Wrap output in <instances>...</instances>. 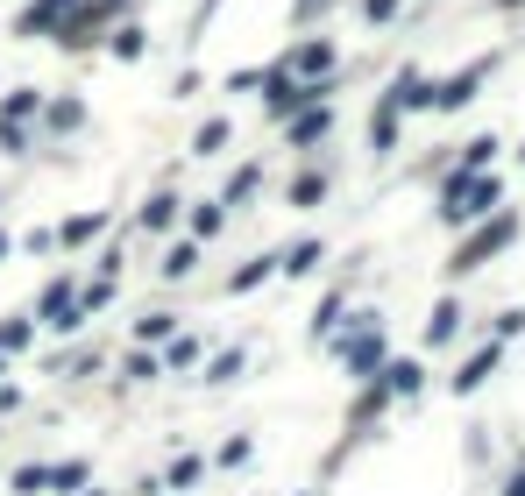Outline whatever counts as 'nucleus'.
Masks as SVG:
<instances>
[{
  "label": "nucleus",
  "mask_w": 525,
  "mask_h": 496,
  "mask_svg": "<svg viewBox=\"0 0 525 496\" xmlns=\"http://www.w3.org/2000/svg\"><path fill=\"white\" fill-rule=\"evenodd\" d=\"M490 362H497V348H483V355H476V362H469V369H462V376H455V390H476V383H483V376H490Z\"/></svg>",
  "instance_id": "3"
},
{
  "label": "nucleus",
  "mask_w": 525,
  "mask_h": 496,
  "mask_svg": "<svg viewBox=\"0 0 525 496\" xmlns=\"http://www.w3.org/2000/svg\"><path fill=\"white\" fill-rule=\"evenodd\" d=\"M306 100V86H298V78H270V107H298Z\"/></svg>",
  "instance_id": "4"
},
{
  "label": "nucleus",
  "mask_w": 525,
  "mask_h": 496,
  "mask_svg": "<svg viewBox=\"0 0 525 496\" xmlns=\"http://www.w3.org/2000/svg\"><path fill=\"white\" fill-rule=\"evenodd\" d=\"M284 263H291V270H313V263H320V241H298V248H291Z\"/></svg>",
  "instance_id": "5"
},
{
  "label": "nucleus",
  "mask_w": 525,
  "mask_h": 496,
  "mask_svg": "<svg viewBox=\"0 0 525 496\" xmlns=\"http://www.w3.org/2000/svg\"><path fill=\"white\" fill-rule=\"evenodd\" d=\"M497 241H511V220H497V227H483V234H476V241L462 248V256H455V270H476V263L490 256V248H497Z\"/></svg>",
  "instance_id": "1"
},
{
  "label": "nucleus",
  "mask_w": 525,
  "mask_h": 496,
  "mask_svg": "<svg viewBox=\"0 0 525 496\" xmlns=\"http://www.w3.org/2000/svg\"><path fill=\"white\" fill-rule=\"evenodd\" d=\"M476 78H483V64H476V71H462V78H447V86H440L433 100H440V107H462V100L476 93Z\"/></svg>",
  "instance_id": "2"
}]
</instances>
